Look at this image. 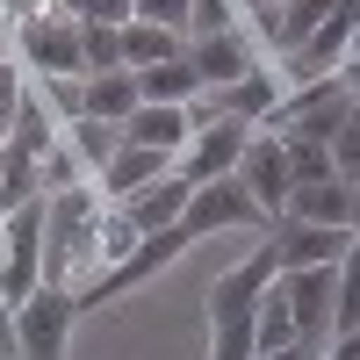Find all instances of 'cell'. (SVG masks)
I'll return each instance as SVG.
<instances>
[{
  "label": "cell",
  "mask_w": 360,
  "mask_h": 360,
  "mask_svg": "<svg viewBox=\"0 0 360 360\" xmlns=\"http://www.w3.org/2000/svg\"><path fill=\"white\" fill-rule=\"evenodd\" d=\"M266 252H274V274H295V266H332V259H353V231H324V224H288V217H274Z\"/></svg>",
  "instance_id": "8"
},
{
  "label": "cell",
  "mask_w": 360,
  "mask_h": 360,
  "mask_svg": "<svg viewBox=\"0 0 360 360\" xmlns=\"http://www.w3.org/2000/svg\"><path fill=\"white\" fill-rule=\"evenodd\" d=\"M281 152H288V180L303 188V180H332V152L324 144H288L281 137Z\"/></svg>",
  "instance_id": "23"
},
{
  "label": "cell",
  "mask_w": 360,
  "mask_h": 360,
  "mask_svg": "<svg viewBox=\"0 0 360 360\" xmlns=\"http://www.w3.org/2000/svg\"><path fill=\"white\" fill-rule=\"evenodd\" d=\"M58 15H72V22H108V29H123V22H130V0H58Z\"/></svg>",
  "instance_id": "25"
},
{
  "label": "cell",
  "mask_w": 360,
  "mask_h": 360,
  "mask_svg": "<svg viewBox=\"0 0 360 360\" xmlns=\"http://www.w3.org/2000/svg\"><path fill=\"white\" fill-rule=\"evenodd\" d=\"M0 144H8V152H29V159H44L51 144H58V115L44 108V94H37V86H22V101H15V123L0 130Z\"/></svg>",
  "instance_id": "17"
},
{
  "label": "cell",
  "mask_w": 360,
  "mask_h": 360,
  "mask_svg": "<svg viewBox=\"0 0 360 360\" xmlns=\"http://www.w3.org/2000/svg\"><path fill=\"white\" fill-rule=\"evenodd\" d=\"M65 339H72V295L58 281L15 303V360H65Z\"/></svg>",
  "instance_id": "5"
},
{
  "label": "cell",
  "mask_w": 360,
  "mask_h": 360,
  "mask_svg": "<svg viewBox=\"0 0 360 360\" xmlns=\"http://www.w3.org/2000/svg\"><path fill=\"white\" fill-rule=\"evenodd\" d=\"M346 266H353V259L274 274V295L288 303V324H295V339H303V346H324V324H332V303H339V288H346Z\"/></svg>",
  "instance_id": "3"
},
{
  "label": "cell",
  "mask_w": 360,
  "mask_h": 360,
  "mask_svg": "<svg viewBox=\"0 0 360 360\" xmlns=\"http://www.w3.org/2000/svg\"><path fill=\"white\" fill-rule=\"evenodd\" d=\"M173 173V159L166 152H144V144H123V152H115L101 173H94V195L115 209V202H130L137 188H152V180H166Z\"/></svg>",
  "instance_id": "12"
},
{
  "label": "cell",
  "mask_w": 360,
  "mask_h": 360,
  "mask_svg": "<svg viewBox=\"0 0 360 360\" xmlns=\"http://www.w3.org/2000/svg\"><path fill=\"white\" fill-rule=\"evenodd\" d=\"M37 195H44V159L8 152V144H0V217L22 209V202H37Z\"/></svg>",
  "instance_id": "20"
},
{
  "label": "cell",
  "mask_w": 360,
  "mask_h": 360,
  "mask_svg": "<svg viewBox=\"0 0 360 360\" xmlns=\"http://www.w3.org/2000/svg\"><path fill=\"white\" fill-rule=\"evenodd\" d=\"M231 29V0H188V37H224Z\"/></svg>",
  "instance_id": "26"
},
{
  "label": "cell",
  "mask_w": 360,
  "mask_h": 360,
  "mask_svg": "<svg viewBox=\"0 0 360 360\" xmlns=\"http://www.w3.org/2000/svg\"><path fill=\"white\" fill-rule=\"evenodd\" d=\"M252 360H317V346H281V353H252Z\"/></svg>",
  "instance_id": "30"
},
{
  "label": "cell",
  "mask_w": 360,
  "mask_h": 360,
  "mask_svg": "<svg viewBox=\"0 0 360 360\" xmlns=\"http://www.w3.org/2000/svg\"><path fill=\"white\" fill-rule=\"evenodd\" d=\"M0 360H15V310L0 303Z\"/></svg>",
  "instance_id": "29"
},
{
  "label": "cell",
  "mask_w": 360,
  "mask_h": 360,
  "mask_svg": "<svg viewBox=\"0 0 360 360\" xmlns=\"http://www.w3.org/2000/svg\"><path fill=\"white\" fill-rule=\"evenodd\" d=\"M0 58H8V22H0Z\"/></svg>",
  "instance_id": "33"
},
{
  "label": "cell",
  "mask_w": 360,
  "mask_h": 360,
  "mask_svg": "<svg viewBox=\"0 0 360 360\" xmlns=\"http://www.w3.org/2000/svg\"><path fill=\"white\" fill-rule=\"evenodd\" d=\"M180 231H188V238H217V231H274V224H266V217H259V202L224 173V180H202V188H188Z\"/></svg>",
  "instance_id": "4"
},
{
  "label": "cell",
  "mask_w": 360,
  "mask_h": 360,
  "mask_svg": "<svg viewBox=\"0 0 360 360\" xmlns=\"http://www.w3.org/2000/svg\"><path fill=\"white\" fill-rule=\"evenodd\" d=\"M130 108H137V79H130V72H86V79H79V115L123 130Z\"/></svg>",
  "instance_id": "16"
},
{
  "label": "cell",
  "mask_w": 360,
  "mask_h": 360,
  "mask_svg": "<svg viewBox=\"0 0 360 360\" xmlns=\"http://www.w3.org/2000/svg\"><path fill=\"white\" fill-rule=\"evenodd\" d=\"M79 65L86 72H123V44L108 22H79Z\"/></svg>",
  "instance_id": "22"
},
{
  "label": "cell",
  "mask_w": 360,
  "mask_h": 360,
  "mask_svg": "<svg viewBox=\"0 0 360 360\" xmlns=\"http://www.w3.org/2000/svg\"><path fill=\"white\" fill-rule=\"evenodd\" d=\"M115 44H123V72L166 65V58L188 51V37H173V29H152V22H123V29H115Z\"/></svg>",
  "instance_id": "19"
},
{
  "label": "cell",
  "mask_w": 360,
  "mask_h": 360,
  "mask_svg": "<svg viewBox=\"0 0 360 360\" xmlns=\"http://www.w3.org/2000/svg\"><path fill=\"white\" fill-rule=\"evenodd\" d=\"M44 288V195L0 217V303H29Z\"/></svg>",
  "instance_id": "1"
},
{
  "label": "cell",
  "mask_w": 360,
  "mask_h": 360,
  "mask_svg": "<svg viewBox=\"0 0 360 360\" xmlns=\"http://www.w3.org/2000/svg\"><path fill=\"white\" fill-rule=\"evenodd\" d=\"M130 22H152V29L188 37V0H130Z\"/></svg>",
  "instance_id": "24"
},
{
  "label": "cell",
  "mask_w": 360,
  "mask_h": 360,
  "mask_svg": "<svg viewBox=\"0 0 360 360\" xmlns=\"http://www.w3.org/2000/svg\"><path fill=\"white\" fill-rule=\"evenodd\" d=\"M332 173H339V180H353V173H360V115L332 137Z\"/></svg>",
  "instance_id": "27"
},
{
  "label": "cell",
  "mask_w": 360,
  "mask_h": 360,
  "mask_svg": "<svg viewBox=\"0 0 360 360\" xmlns=\"http://www.w3.org/2000/svg\"><path fill=\"white\" fill-rule=\"evenodd\" d=\"M353 65V8H339L332 22H317L303 44L288 51V72L295 79H332V72H346Z\"/></svg>",
  "instance_id": "9"
},
{
  "label": "cell",
  "mask_w": 360,
  "mask_h": 360,
  "mask_svg": "<svg viewBox=\"0 0 360 360\" xmlns=\"http://www.w3.org/2000/svg\"><path fill=\"white\" fill-rule=\"evenodd\" d=\"M231 180L259 202V217L274 224V217H281V202H288V188H295V180H288V152H281V137L252 130V137H245V152H238V166H231Z\"/></svg>",
  "instance_id": "7"
},
{
  "label": "cell",
  "mask_w": 360,
  "mask_h": 360,
  "mask_svg": "<svg viewBox=\"0 0 360 360\" xmlns=\"http://www.w3.org/2000/svg\"><path fill=\"white\" fill-rule=\"evenodd\" d=\"M353 209H360V195H353V180H303V188H288V202H281V217L288 224H324V231H353Z\"/></svg>",
  "instance_id": "10"
},
{
  "label": "cell",
  "mask_w": 360,
  "mask_h": 360,
  "mask_svg": "<svg viewBox=\"0 0 360 360\" xmlns=\"http://www.w3.org/2000/svg\"><path fill=\"white\" fill-rule=\"evenodd\" d=\"M65 144H72V152L101 173L115 152H123V130H115V123H94V115H72V123H65Z\"/></svg>",
  "instance_id": "21"
},
{
  "label": "cell",
  "mask_w": 360,
  "mask_h": 360,
  "mask_svg": "<svg viewBox=\"0 0 360 360\" xmlns=\"http://www.w3.org/2000/svg\"><path fill=\"white\" fill-rule=\"evenodd\" d=\"M188 72L202 79V94H224L231 79H245L252 72V58H245V44H238V29H224V37H188Z\"/></svg>",
  "instance_id": "11"
},
{
  "label": "cell",
  "mask_w": 360,
  "mask_h": 360,
  "mask_svg": "<svg viewBox=\"0 0 360 360\" xmlns=\"http://www.w3.org/2000/svg\"><path fill=\"white\" fill-rule=\"evenodd\" d=\"M317 360H360V346H353V339H332V353L317 346Z\"/></svg>",
  "instance_id": "31"
},
{
  "label": "cell",
  "mask_w": 360,
  "mask_h": 360,
  "mask_svg": "<svg viewBox=\"0 0 360 360\" xmlns=\"http://www.w3.org/2000/svg\"><path fill=\"white\" fill-rule=\"evenodd\" d=\"M130 79H137V101H159V108H188V101H202V79L188 72V58L144 65V72H130Z\"/></svg>",
  "instance_id": "18"
},
{
  "label": "cell",
  "mask_w": 360,
  "mask_h": 360,
  "mask_svg": "<svg viewBox=\"0 0 360 360\" xmlns=\"http://www.w3.org/2000/svg\"><path fill=\"white\" fill-rule=\"evenodd\" d=\"M238 8H252V15H266V8H274V0H238Z\"/></svg>",
  "instance_id": "32"
},
{
  "label": "cell",
  "mask_w": 360,
  "mask_h": 360,
  "mask_svg": "<svg viewBox=\"0 0 360 360\" xmlns=\"http://www.w3.org/2000/svg\"><path fill=\"white\" fill-rule=\"evenodd\" d=\"M22 86H29V79H22V65H15V58H0V130L15 123V101H22Z\"/></svg>",
  "instance_id": "28"
},
{
  "label": "cell",
  "mask_w": 360,
  "mask_h": 360,
  "mask_svg": "<svg viewBox=\"0 0 360 360\" xmlns=\"http://www.w3.org/2000/svg\"><path fill=\"white\" fill-rule=\"evenodd\" d=\"M115 209H123V224H130L137 238H152V231H173V224H180V209H188V180H180V173H166V180L137 188L130 202H115Z\"/></svg>",
  "instance_id": "14"
},
{
  "label": "cell",
  "mask_w": 360,
  "mask_h": 360,
  "mask_svg": "<svg viewBox=\"0 0 360 360\" xmlns=\"http://www.w3.org/2000/svg\"><path fill=\"white\" fill-rule=\"evenodd\" d=\"M339 8H353V0H274V8H266V15H259V37H266V44H274L281 58H288V51H295V44H303V37H310V29H317V22H332Z\"/></svg>",
  "instance_id": "15"
},
{
  "label": "cell",
  "mask_w": 360,
  "mask_h": 360,
  "mask_svg": "<svg viewBox=\"0 0 360 360\" xmlns=\"http://www.w3.org/2000/svg\"><path fill=\"white\" fill-rule=\"evenodd\" d=\"M245 137H252V123H231V115H209V123H195V137L180 144L173 173L188 180V188H202V180H224V173L238 166V152H245Z\"/></svg>",
  "instance_id": "6"
},
{
  "label": "cell",
  "mask_w": 360,
  "mask_h": 360,
  "mask_svg": "<svg viewBox=\"0 0 360 360\" xmlns=\"http://www.w3.org/2000/svg\"><path fill=\"white\" fill-rule=\"evenodd\" d=\"M195 137V108H159V101H137L130 123H123V144H144V152H166L180 159V144Z\"/></svg>",
  "instance_id": "13"
},
{
  "label": "cell",
  "mask_w": 360,
  "mask_h": 360,
  "mask_svg": "<svg viewBox=\"0 0 360 360\" xmlns=\"http://www.w3.org/2000/svg\"><path fill=\"white\" fill-rule=\"evenodd\" d=\"M15 65L44 72V79H86V65H79V22L58 15V8L22 15L15 22Z\"/></svg>",
  "instance_id": "2"
}]
</instances>
